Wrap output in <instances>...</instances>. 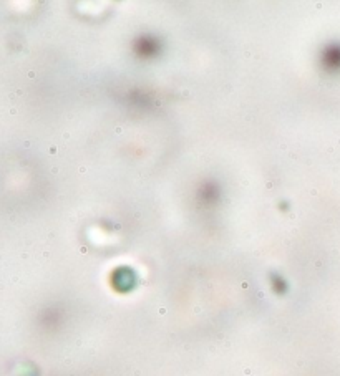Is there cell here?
<instances>
[{"label":"cell","instance_id":"1","mask_svg":"<svg viewBox=\"0 0 340 376\" xmlns=\"http://www.w3.org/2000/svg\"><path fill=\"white\" fill-rule=\"evenodd\" d=\"M136 51L139 55H143V57H153L158 51V45H156V42L153 40V38H141V40H139L138 43H136Z\"/></svg>","mask_w":340,"mask_h":376},{"label":"cell","instance_id":"2","mask_svg":"<svg viewBox=\"0 0 340 376\" xmlns=\"http://www.w3.org/2000/svg\"><path fill=\"white\" fill-rule=\"evenodd\" d=\"M324 63L330 68H337L340 65V50L338 48H330L324 57Z\"/></svg>","mask_w":340,"mask_h":376}]
</instances>
